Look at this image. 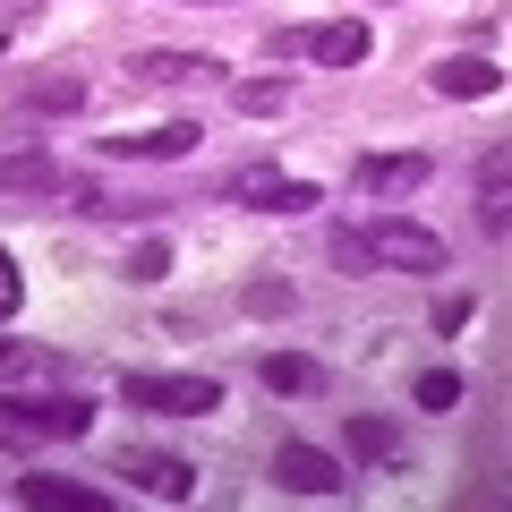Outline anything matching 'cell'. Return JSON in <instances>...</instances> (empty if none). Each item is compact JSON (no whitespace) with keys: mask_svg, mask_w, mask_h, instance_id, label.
<instances>
[{"mask_svg":"<svg viewBox=\"0 0 512 512\" xmlns=\"http://www.w3.org/2000/svg\"><path fill=\"white\" fill-rule=\"evenodd\" d=\"M77 436H94L86 393H0V444L35 453V444H77Z\"/></svg>","mask_w":512,"mask_h":512,"instance_id":"6da1fadb","label":"cell"},{"mask_svg":"<svg viewBox=\"0 0 512 512\" xmlns=\"http://www.w3.org/2000/svg\"><path fill=\"white\" fill-rule=\"evenodd\" d=\"M120 402L128 410H154V419H214V410H222V384L214 376H171V367H128V376H120Z\"/></svg>","mask_w":512,"mask_h":512,"instance_id":"7a4b0ae2","label":"cell"},{"mask_svg":"<svg viewBox=\"0 0 512 512\" xmlns=\"http://www.w3.org/2000/svg\"><path fill=\"white\" fill-rule=\"evenodd\" d=\"M214 197L222 205H248V214H282V222L308 214V205H325V197H316V180H291V171H274V163H231L214 180Z\"/></svg>","mask_w":512,"mask_h":512,"instance_id":"3957f363","label":"cell"},{"mask_svg":"<svg viewBox=\"0 0 512 512\" xmlns=\"http://www.w3.org/2000/svg\"><path fill=\"white\" fill-rule=\"evenodd\" d=\"M359 231H367V248H376V274H444V265H453L444 231H427V222H410V214H376V222H359Z\"/></svg>","mask_w":512,"mask_h":512,"instance_id":"277c9868","label":"cell"},{"mask_svg":"<svg viewBox=\"0 0 512 512\" xmlns=\"http://www.w3.org/2000/svg\"><path fill=\"white\" fill-rule=\"evenodd\" d=\"M265 52H274V60H316V69H359V60L376 52V35H367L359 18H333V26H274V35H265Z\"/></svg>","mask_w":512,"mask_h":512,"instance_id":"5b68a950","label":"cell"},{"mask_svg":"<svg viewBox=\"0 0 512 512\" xmlns=\"http://www.w3.org/2000/svg\"><path fill=\"white\" fill-rule=\"evenodd\" d=\"M128 86L137 94H205V86H222V60L180 52V43H146V52L128 60Z\"/></svg>","mask_w":512,"mask_h":512,"instance_id":"8992f818","label":"cell"},{"mask_svg":"<svg viewBox=\"0 0 512 512\" xmlns=\"http://www.w3.org/2000/svg\"><path fill=\"white\" fill-rule=\"evenodd\" d=\"M427 180H436V154L427 146H384V154L350 163V197H419Z\"/></svg>","mask_w":512,"mask_h":512,"instance_id":"52a82bcc","label":"cell"},{"mask_svg":"<svg viewBox=\"0 0 512 512\" xmlns=\"http://www.w3.org/2000/svg\"><path fill=\"white\" fill-rule=\"evenodd\" d=\"M111 478H128V487L154 495V504H188V495H197V470H188L180 453H154V444H128V453H111Z\"/></svg>","mask_w":512,"mask_h":512,"instance_id":"ba28073f","label":"cell"},{"mask_svg":"<svg viewBox=\"0 0 512 512\" xmlns=\"http://www.w3.org/2000/svg\"><path fill=\"white\" fill-rule=\"evenodd\" d=\"M274 487H291V495H350V470L325 453V444H274Z\"/></svg>","mask_w":512,"mask_h":512,"instance_id":"9c48e42d","label":"cell"},{"mask_svg":"<svg viewBox=\"0 0 512 512\" xmlns=\"http://www.w3.org/2000/svg\"><path fill=\"white\" fill-rule=\"evenodd\" d=\"M205 128L197 120H154V128H128V137H103L111 163H180V154H197Z\"/></svg>","mask_w":512,"mask_h":512,"instance_id":"30bf717a","label":"cell"},{"mask_svg":"<svg viewBox=\"0 0 512 512\" xmlns=\"http://www.w3.org/2000/svg\"><path fill=\"white\" fill-rule=\"evenodd\" d=\"M427 94H444V103H487V94H504V69L487 52H444L427 69Z\"/></svg>","mask_w":512,"mask_h":512,"instance_id":"8fae6325","label":"cell"},{"mask_svg":"<svg viewBox=\"0 0 512 512\" xmlns=\"http://www.w3.org/2000/svg\"><path fill=\"white\" fill-rule=\"evenodd\" d=\"M256 376H265V393H282V402H325L333 393V367L308 359V350H265Z\"/></svg>","mask_w":512,"mask_h":512,"instance_id":"7c38bea8","label":"cell"},{"mask_svg":"<svg viewBox=\"0 0 512 512\" xmlns=\"http://www.w3.org/2000/svg\"><path fill=\"white\" fill-rule=\"evenodd\" d=\"M0 197H69V163L43 146L26 154H0Z\"/></svg>","mask_w":512,"mask_h":512,"instance_id":"4fadbf2b","label":"cell"},{"mask_svg":"<svg viewBox=\"0 0 512 512\" xmlns=\"http://www.w3.org/2000/svg\"><path fill=\"white\" fill-rule=\"evenodd\" d=\"M18 504H35V512H111V487H86V478H52V470H26V478H18Z\"/></svg>","mask_w":512,"mask_h":512,"instance_id":"5bb4252c","label":"cell"},{"mask_svg":"<svg viewBox=\"0 0 512 512\" xmlns=\"http://www.w3.org/2000/svg\"><path fill=\"white\" fill-rule=\"evenodd\" d=\"M342 453L367 461V470H402V427L384 419V410H350L342 419Z\"/></svg>","mask_w":512,"mask_h":512,"instance_id":"9a60e30c","label":"cell"},{"mask_svg":"<svg viewBox=\"0 0 512 512\" xmlns=\"http://www.w3.org/2000/svg\"><path fill=\"white\" fill-rule=\"evenodd\" d=\"M69 111H86V77H69V69L35 77V86L18 94V120H69Z\"/></svg>","mask_w":512,"mask_h":512,"instance_id":"2e32d148","label":"cell"},{"mask_svg":"<svg viewBox=\"0 0 512 512\" xmlns=\"http://www.w3.org/2000/svg\"><path fill=\"white\" fill-rule=\"evenodd\" d=\"M222 94H231V111H239V120H282L299 86H291V77H231Z\"/></svg>","mask_w":512,"mask_h":512,"instance_id":"e0dca14e","label":"cell"},{"mask_svg":"<svg viewBox=\"0 0 512 512\" xmlns=\"http://www.w3.org/2000/svg\"><path fill=\"white\" fill-rule=\"evenodd\" d=\"M239 308H248V316H265V325H274V316H291V308H299V291H291V282H282V274H256V282H239Z\"/></svg>","mask_w":512,"mask_h":512,"instance_id":"ac0fdd59","label":"cell"},{"mask_svg":"<svg viewBox=\"0 0 512 512\" xmlns=\"http://www.w3.org/2000/svg\"><path fill=\"white\" fill-rule=\"evenodd\" d=\"M128 282H137V291H154V282H171V239H137V248H128V265H120Z\"/></svg>","mask_w":512,"mask_h":512,"instance_id":"d6986e66","label":"cell"},{"mask_svg":"<svg viewBox=\"0 0 512 512\" xmlns=\"http://www.w3.org/2000/svg\"><path fill=\"white\" fill-rule=\"evenodd\" d=\"M325 248H333V265H342V274H376V248H367V231H359V222H333V239H325Z\"/></svg>","mask_w":512,"mask_h":512,"instance_id":"ffe728a7","label":"cell"},{"mask_svg":"<svg viewBox=\"0 0 512 512\" xmlns=\"http://www.w3.org/2000/svg\"><path fill=\"white\" fill-rule=\"evenodd\" d=\"M9 376H60V359L52 350H26V342H0V384Z\"/></svg>","mask_w":512,"mask_h":512,"instance_id":"44dd1931","label":"cell"},{"mask_svg":"<svg viewBox=\"0 0 512 512\" xmlns=\"http://www.w3.org/2000/svg\"><path fill=\"white\" fill-rule=\"evenodd\" d=\"M410 393H419V410H453V402H461V367H427Z\"/></svg>","mask_w":512,"mask_h":512,"instance_id":"7402d4cb","label":"cell"},{"mask_svg":"<svg viewBox=\"0 0 512 512\" xmlns=\"http://www.w3.org/2000/svg\"><path fill=\"white\" fill-rule=\"evenodd\" d=\"M470 316H478V299H470V291H444L436 308H427V325H436V333H470Z\"/></svg>","mask_w":512,"mask_h":512,"instance_id":"603a6c76","label":"cell"},{"mask_svg":"<svg viewBox=\"0 0 512 512\" xmlns=\"http://www.w3.org/2000/svg\"><path fill=\"white\" fill-rule=\"evenodd\" d=\"M18 299H26V282H18V256L0 248V316H18Z\"/></svg>","mask_w":512,"mask_h":512,"instance_id":"cb8c5ba5","label":"cell"},{"mask_svg":"<svg viewBox=\"0 0 512 512\" xmlns=\"http://www.w3.org/2000/svg\"><path fill=\"white\" fill-rule=\"evenodd\" d=\"M171 9H231V0H171Z\"/></svg>","mask_w":512,"mask_h":512,"instance_id":"d4e9b609","label":"cell"}]
</instances>
